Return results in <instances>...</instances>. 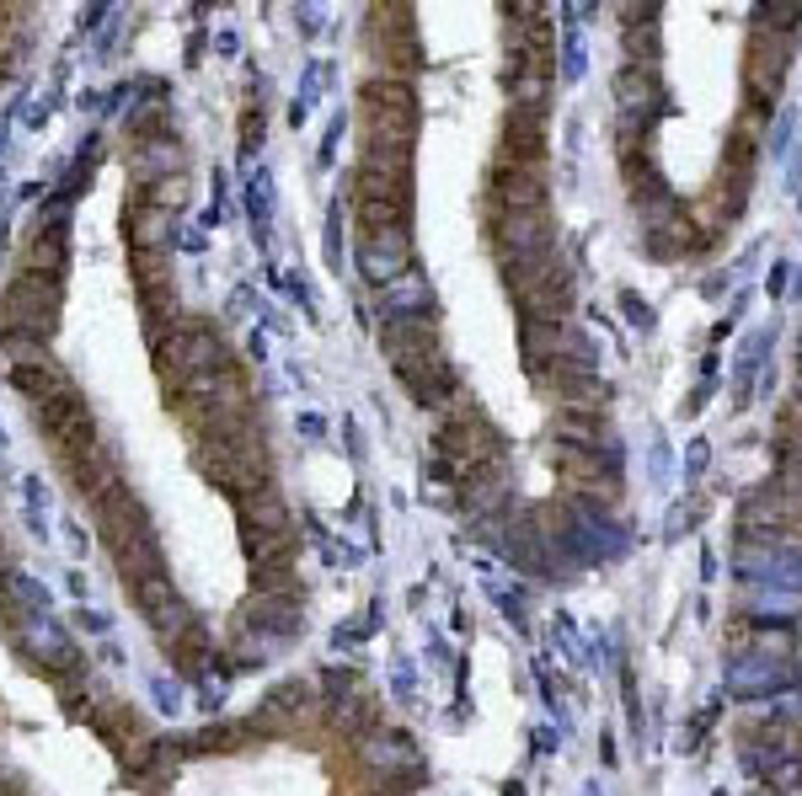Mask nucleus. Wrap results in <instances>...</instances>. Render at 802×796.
Listing matches in <instances>:
<instances>
[{"label": "nucleus", "mask_w": 802, "mask_h": 796, "mask_svg": "<svg viewBox=\"0 0 802 796\" xmlns=\"http://www.w3.org/2000/svg\"><path fill=\"white\" fill-rule=\"evenodd\" d=\"M193 460H198V471H204L225 497H236V503H246V497L273 487V465H268V449H262V428L241 433V439H193Z\"/></svg>", "instance_id": "nucleus-1"}, {"label": "nucleus", "mask_w": 802, "mask_h": 796, "mask_svg": "<svg viewBox=\"0 0 802 796\" xmlns=\"http://www.w3.org/2000/svg\"><path fill=\"white\" fill-rule=\"evenodd\" d=\"M241 524L257 529V535H295V513H289V503L273 487L257 492V497H246V503H241Z\"/></svg>", "instance_id": "nucleus-20"}, {"label": "nucleus", "mask_w": 802, "mask_h": 796, "mask_svg": "<svg viewBox=\"0 0 802 796\" xmlns=\"http://www.w3.org/2000/svg\"><path fill=\"white\" fill-rule=\"evenodd\" d=\"M385 225H407V209H391V204H359V230H385Z\"/></svg>", "instance_id": "nucleus-24"}, {"label": "nucleus", "mask_w": 802, "mask_h": 796, "mask_svg": "<svg viewBox=\"0 0 802 796\" xmlns=\"http://www.w3.org/2000/svg\"><path fill=\"white\" fill-rule=\"evenodd\" d=\"M412 316H434V289L418 278V268L380 289V321H412Z\"/></svg>", "instance_id": "nucleus-14"}, {"label": "nucleus", "mask_w": 802, "mask_h": 796, "mask_svg": "<svg viewBox=\"0 0 802 796\" xmlns=\"http://www.w3.org/2000/svg\"><path fill=\"white\" fill-rule=\"evenodd\" d=\"M0 348H6L11 369H27V364H49V342L43 337H27V332H0Z\"/></svg>", "instance_id": "nucleus-23"}, {"label": "nucleus", "mask_w": 802, "mask_h": 796, "mask_svg": "<svg viewBox=\"0 0 802 796\" xmlns=\"http://www.w3.org/2000/svg\"><path fill=\"white\" fill-rule=\"evenodd\" d=\"M91 508H97V529H102L107 551H118L123 540H134V535H145V529H150V524H145V508H140V497L123 487V481H118V487L107 492V497H97Z\"/></svg>", "instance_id": "nucleus-11"}, {"label": "nucleus", "mask_w": 802, "mask_h": 796, "mask_svg": "<svg viewBox=\"0 0 802 796\" xmlns=\"http://www.w3.org/2000/svg\"><path fill=\"white\" fill-rule=\"evenodd\" d=\"M188 198H193V182H188V171H182V177H166L156 187H145L140 204L161 209V214H182V209H188Z\"/></svg>", "instance_id": "nucleus-22"}, {"label": "nucleus", "mask_w": 802, "mask_h": 796, "mask_svg": "<svg viewBox=\"0 0 802 796\" xmlns=\"http://www.w3.org/2000/svg\"><path fill=\"white\" fill-rule=\"evenodd\" d=\"M359 748H364V764H369V770H380V775H391V780H396V775L412 780V775L423 770V764H418V748L401 738V732H391V727H375Z\"/></svg>", "instance_id": "nucleus-13"}, {"label": "nucleus", "mask_w": 802, "mask_h": 796, "mask_svg": "<svg viewBox=\"0 0 802 796\" xmlns=\"http://www.w3.org/2000/svg\"><path fill=\"white\" fill-rule=\"evenodd\" d=\"M11 631H17L22 652L43 668V674H54V679H75V674H81V663H86V658H81V647H75L70 636L59 631L43 610H38V615H22Z\"/></svg>", "instance_id": "nucleus-6"}, {"label": "nucleus", "mask_w": 802, "mask_h": 796, "mask_svg": "<svg viewBox=\"0 0 802 796\" xmlns=\"http://www.w3.org/2000/svg\"><path fill=\"white\" fill-rule=\"evenodd\" d=\"M353 198L359 204L412 209V171H353Z\"/></svg>", "instance_id": "nucleus-17"}, {"label": "nucleus", "mask_w": 802, "mask_h": 796, "mask_svg": "<svg viewBox=\"0 0 802 796\" xmlns=\"http://www.w3.org/2000/svg\"><path fill=\"white\" fill-rule=\"evenodd\" d=\"M359 107L364 113H391V118H418V91L401 75H369L359 86Z\"/></svg>", "instance_id": "nucleus-15"}, {"label": "nucleus", "mask_w": 802, "mask_h": 796, "mask_svg": "<svg viewBox=\"0 0 802 796\" xmlns=\"http://www.w3.org/2000/svg\"><path fill=\"white\" fill-rule=\"evenodd\" d=\"M22 273H38V278H59V273H65V225H43L38 236L27 241Z\"/></svg>", "instance_id": "nucleus-21"}, {"label": "nucleus", "mask_w": 802, "mask_h": 796, "mask_svg": "<svg viewBox=\"0 0 802 796\" xmlns=\"http://www.w3.org/2000/svg\"><path fill=\"white\" fill-rule=\"evenodd\" d=\"M11 385L27 396V407H43V401H54V396H65V390H75V380L65 369L54 364H27V369H11Z\"/></svg>", "instance_id": "nucleus-19"}, {"label": "nucleus", "mask_w": 802, "mask_h": 796, "mask_svg": "<svg viewBox=\"0 0 802 796\" xmlns=\"http://www.w3.org/2000/svg\"><path fill=\"white\" fill-rule=\"evenodd\" d=\"M621 305H626V321H631V326H653V310H647L637 294H621Z\"/></svg>", "instance_id": "nucleus-25"}, {"label": "nucleus", "mask_w": 802, "mask_h": 796, "mask_svg": "<svg viewBox=\"0 0 802 796\" xmlns=\"http://www.w3.org/2000/svg\"><path fill=\"white\" fill-rule=\"evenodd\" d=\"M59 305H65V294H59V278H38V273H17L0 294V326L6 332H27V337H54L59 326Z\"/></svg>", "instance_id": "nucleus-3"}, {"label": "nucleus", "mask_w": 802, "mask_h": 796, "mask_svg": "<svg viewBox=\"0 0 802 796\" xmlns=\"http://www.w3.org/2000/svg\"><path fill=\"white\" fill-rule=\"evenodd\" d=\"M728 695L738 700H754V695H781L797 684V663L786 652H770V647H749L728 663Z\"/></svg>", "instance_id": "nucleus-5"}, {"label": "nucleus", "mask_w": 802, "mask_h": 796, "mask_svg": "<svg viewBox=\"0 0 802 796\" xmlns=\"http://www.w3.org/2000/svg\"><path fill=\"white\" fill-rule=\"evenodd\" d=\"M172 225H177V214H161L150 204H134L123 214V230H129L134 252H166V246H172Z\"/></svg>", "instance_id": "nucleus-18"}, {"label": "nucleus", "mask_w": 802, "mask_h": 796, "mask_svg": "<svg viewBox=\"0 0 802 796\" xmlns=\"http://www.w3.org/2000/svg\"><path fill=\"white\" fill-rule=\"evenodd\" d=\"M188 171V150H182V139L177 134H156V139H140L134 145V155H129V177H134V187H156V182H166V177H182Z\"/></svg>", "instance_id": "nucleus-9"}, {"label": "nucleus", "mask_w": 802, "mask_h": 796, "mask_svg": "<svg viewBox=\"0 0 802 796\" xmlns=\"http://www.w3.org/2000/svg\"><path fill=\"white\" fill-rule=\"evenodd\" d=\"M685 465H690V476H696V471H701V465H706V444H701V439H696V444H690V449H685Z\"/></svg>", "instance_id": "nucleus-26"}, {"label": "nucleus", "mask_w": 802, "mask_h": 796, "mask_svg": "<svg viewBox=\"0 0 802 796\" xmlns=\"http://www.w3.org/2000/svg\"><path fill=\"white\" fill-rule=\"evenodd\" d=\"M615 102H621V118H637V123H653L663 113V81H658V65H621L615 75Z\"/></svg>", "instance_id": "nucleus-10"}, {"label": "nucleus", "mask_w": 802, "mask_h": 796, "mask_svg": "<svg viewBox=\"0 0 802 796\" xmlns=\"http://www.w3.org/2000/svg\"><path fill=\"white\" fill-rule=\"evenodd\" d=\"M434 455L444 465V476L466 481L471 471H482V465L498 460V433H492V423L482 412L460 401L455 412H444V423L434 433Z\"/></svg>", "instance_id": "nucleus-2"}, {"label": "nucleus", "mask_w": 802, "mask_h": 796, "mask_svg": "<svg viewBox=\"0 0 802 796\" xmlns=\"http://www.w3.org/2000/svg\"><path fill=\"white\" fill-rule=\"evenodd\" d=\"M503 161H514V166H546V118L508 113V123H503Z\"/></svg>", "instance_id": "nucleus-16"}, {"label": "nucleus", "mask_w": 802, "mask_h": 796, "mask_svg": "<svg viewBox=\"0 0 802 796\" xmlns=\"http://www.w3.org/2000/svg\"><path fill=\"white\" fill-rule=\"evenodd\" d=\"M492 246H498V262L514 268V262H530L557 246V220L551 209H519V214H492Z\"/></svg>", "instance_id": "nucleus-4"}, {"label": "nucleus", "mask_w": 802, "mask_h": 796, "mask_svg": "<svg viewBox=\"0 0 802 796\" xmlns=\"http://www.w3.org/2000/svg\"><path fill=\"white\" fill-rule=\"evenodd\" d=\"M359 273L375 289L396 284L412 273V225H385V230H359Z\"/></svg>", "instance_id": "nucleus-7"}, {"label": "nucleus", "mask_w": 802, "mask_h": 796, "mask_svg": "<svg viewBox=\"0 0 802 796\" xmlns=\"http://www.w3.org/2000/svg\"><path fill=\"white\" fill-rule=\"evenodd\" d=\"M316 711H321V690H316L311 679H284L279 690H273L268 700H262V722H268V727H279V732H295V727H305Z\"/></svg>", "instance_id": "nucleus-12"}, {"label": "nucleus", "mask_w": 802, "mask_h": 796, "mask_svg": "<svg viewBox=\"0 0 802 796\" xmlns=\"http://www.w3.org/2000/svg\"><path fill=\"white\" fill-rule=\"evenodd\" d=\"M487 198H492V214L546 209V198H551V177H546V166H514V161H503V155H498Z\"/></svg>", "instance_id": "nucleus-8"}]
</instances>
